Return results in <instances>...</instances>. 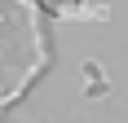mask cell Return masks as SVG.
Returning <instances> with one entry per match:
<instances>
[{"label":"cell","mask_w":128,"mask_h":123,"mask_svg":"<svg viewBox=\"0 0 128 123\" xmlns=\"http://www.w3.org/2000/svg\"><path fill=\"white\" fill-rule=\"evenodd\" d=\"M80 84H84L88 97H106V92H110V79H106L102 62H84V66H80Z\"/></svg>","instance_id":"7a4b0ae2"},{"label":"cell","mask_w":128,"mask_h":123,"mask_svg":"<svg viewBox=\"0 0 128 123\" xmlns=\"http://www.w3.org/2000/svg\"><path fill=\"white\" fill-rule=\"evenodd\" d=\"M49 18H106V9H93L88 0H36Z\"/></svg>","instance_id":"6da1fadb"}]
</instances>
